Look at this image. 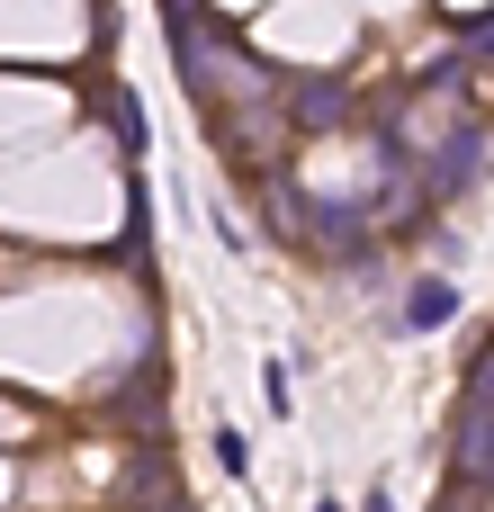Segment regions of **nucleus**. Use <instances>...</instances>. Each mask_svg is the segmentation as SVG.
Returning a JSON list of instances; mask_svg holds the SVG:
<instances>
[{
	"label": "nucleus",
	"instance_id": "nucleus-1",
	"mask_svg": "<svg viewBox=\"0 0 494 512\" xmlns=\"http://www.w3.org/2000/svg\"><path fill=\"white\" fill-rule=\"evenodd\" d=\"M486 180V135L477 126H459L450 144H432V162H423V198H468Z\"/></svg>",
	"mask_w": 494,
	"mask_h": 512
},
{
	"label": "nucleus",
	"instance_id": "nucleus-2",
	"mask_svg": "<svg viewBox=\"0 0 494 512\" xmlns=\"http://www.w3.org/2000/svg\"><path fill=\"white\" fill-rule=\"evenodd\" d=\"M450 315H459V288H450L441 270H423V279L405 288V306H396V333H441Z\"/></svg>",
	"mask_w": 494,
	"mask_h": 512
},
{
	"label": "nucleus",
	"instance_id": "nucleus-3",
	"mask_svg": "<svg viewBox=\"0 0 494 512\" xmlns=\"http://www.w3.org/2000/svg\"><path fill=\"white\" fill-rule=\"evenodd\" d=\"M288 117H297V126H342V117H351V90H342V81H297V90H288Z\"/></svg>",
	"mask_w": 494,
	"mask_h": 512
},
{
	"label": "nucleus",
	"instance_id": "nucleus-4",
	"mask_svg": "<svg viewBox=\"0 0 494 512\" xmlns=\"http://www.w3.org/2000/svg\"><path fill=\"white\" fill-rule=\"evenodd\" d=\"M261 405H270L279 423L297 414V387H288V360H261Z\"/></svg>",
	"mask_w": 494,
	"mask_h": 512
},
{
	"label": "nucleus",
	"instance_id": "nucleus-5",
	"mask_svg": "<svg viewBox=\"0 0 494 512\" xmlns=\"http://www.w3.org/2000/svg\"><path fill=\"white\" fill-rule=\"evenodd\" d=\"M207 441H216V468H225V477H252V441H243L234 423H216Z\"/></svg>",
	"mask_w": 494,
	"mask_h": 512
},
{
	"label": "nucleus",
	"instance_id": "nucleus-6",
	"mask_svg": "<svg viewBox=\"0 0 494 512\" xmlns=\"http://www.w3.org/2000/svg\"><path fill=\"white\" fill-rule=\"evenodd\" d=\"M207 225H216V243H225V252H252V234L234 225V207H225V198H207Z\"/></svg>",
	"mask_w": 494,
	"mask_h": 512
},
{
	"label": "nucleus",
	"instance_id": "nucleus-7",
	"mask_svg": "<svg viewBox=\"0 0 494 512\" xmlns=\"http://www.w3.org/2000/svg\"><path fill=\"white\" fill-rule=\"evenodd\" d=\"M360 512H396V495H387V486H378V495H369V504H360Z\"/></svg>",
	"mask_w": 494,
	"mask_h": 512
},
{
	"label": "nucleus",
	"instance_id": "nucleus-8",
	"mask_svg": "<svg viewBox=\"0 0 494 512\" xmlns=\"http://www.w3.org/2000/svg\"><path fill=\"white\" fill-rule=\"evenodd\" d=\"M315 512H342V504H315Z\"/></svg>",
	"mask_w": 494,
	"mask_h": 512
}]
</instances>
